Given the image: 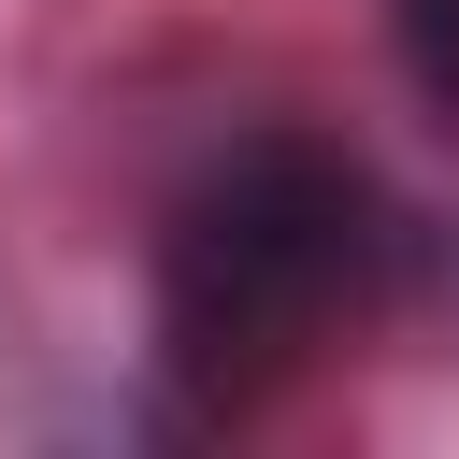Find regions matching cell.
<instances>
[{
	"label": "cell",
	"mask_w": 459,
	"mask_h": 459,
	"mask_svg": "<svg viewBox=\"0 0 459 459\" xmlns=\"http://www.w3.org/2000/svg\"><path fill=\"white\" fill-rule=\"evenodd\" d=\"M402 14V57H416V86L459 115V0H387Z\"/></svg>",
	"instance_id": "obj_2"
},
{
	"label": "cell",
	"mask_w": 459,
	"mask_h": 459,
	"mask_svg": "<svg viewBox=\"0 0 459 459\" xmlns=\"http://www.w3.org/2000/svg\"><path fill=\"white\" fill-rule=\"evenodd\" d=\"M387 301V201L316 129H244L158 215V387L186 416H258L344 359Z\"/></svg>",
	"instance_id": "obj_1"
}]
</instances>
